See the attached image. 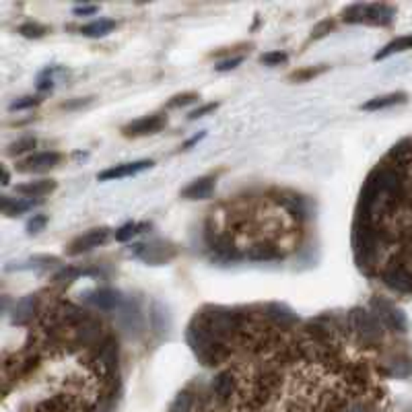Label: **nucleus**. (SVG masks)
<instances>
[{"label": "nucleus", "instance_id": "a878e982", "mask_svg": "<svg viewBox=\"0 0 412 412\" xmlns=\"http://www.w3.org/2000/svg\"><path fill=\"white\" fill-rule=\"evenodd\" d=\"M241 62H243V56H233V58L221 62V64L217 66V70H219V72H227V70H233L235 66H239Z\"/></svg>", "mask_w": 412, "mask_h": 412}, {"label": "nucleus", "instance_id": "f257e3e1", "mask_svg": "<svg viewBox=\"0 0 412 412\" xmlns=\"http://www.w3.org/2000/svg\"><path fill=\"white\" fill-rule=\"evenodd\" d=\"M349 326L351 332H355L365 347H376L386 330L382 320L369 310H353L349 316Z\"/></svg>", "mask_w": 412, "mask_h": 412}, {"label": "nucleus", "instance_id": "4468645a", "mask_svg": "<svg viewBox=\"0 0 412 412\" xmlns=\"http://www.w3.org/2000/svg\"><path fill=\"white\" fill-rule=\"evenodd\" d=\"M406 101V95L404 93H390V95H384V97H376L371 101H367L363 105L365 111H376V109H384V107H392V105H398V103H404Z\"/></svg>", "mask_w": 412, "mask_h": 412}, {"label": "nucleus", "instance_id": "393cba45", "mask_svg": "<svg viewBox=\"0 0 412 412\" xmlns=\"http://www.w3.org/2000/svg\"><path fill=\"white\" fill-rule=\"evenodd\" d=\"M45 223H47V219H45L43 215H35V217L27 223V229H29V233H37V231H41V229L45 227Z\"/></svg>", "mask_w": 412, "mask_h": 412}, {"label": "nucleus", "instance_id": "1a4fd4ad", "mask_svg": "<svg viewBox=\"0 0 412 412\" xmlns=\"http://www.w3.org/2000/svg\"><path fill=\"white\" fill-rule=\"evenodd\" d=\"M175 252H167L165 243H140V246H134V256L142 258L144 262L149 264H161V262H167L169 258H173Z\"/></svg>", "mask_w": 412, "mask_h": 412}, {"label": "nucleus", "instance_id": "9b49d317", "mask_svg": "<svg viewBox=\"0 0 412 412\" xmlns=\"http://www.w3.org/2000/svg\"><path fill=\"white\" fill-rule=\"evenodd\" d=\"M213 190H215V177H200V180L192 182L182 192V196L190 198V200H198V198H208Z\"/></svg>", "mask_w": 412, "mask_h": 412}, {"label": "nucleus", "instance_id": "cd10ccee", "mask_svg": "<svg viewBox=\"0 0 412 412\" xmlns=\"http://www.w3.org/2000/svg\"><path fill=\"white\" fill-rule=\"evenodd\" d=\"M322 70H324V68H316V70H314V68H307V70H303V72H293L291 78H293V80H305V78H312V76L320 74Z\"/></svg>", "mask_w": 412, "mask_h": 412}, {"label": "nucleus", "instance_id": "aec40b11", "mask_svg": "<svg viewBox=\"0 0 412 412\" xmlns=\"http://www.w3.org/2000/svg\"><path fill=\"white\" fill-rule=\"evenodd\" d=\"M200 97L196 95V93H182V95H175L169 103H167V107L169 109H175V107H184V105H188V103H194V101H198Z\"/></svg>", "mask_w": 412, "mask_h": 412}, {"label": "nucleus", "instance_id": "bb28decb", "mask_svg": "<svg viewBox=\"0 0 412 412\" xmlns=\"http://www.w3.org/2000/svg\"><path fill=\"white\" fill-rule=\"evenodd\" d=\"M215 109H217V103H206V105L194 109V111L190 113V120H198V118H202V116H206V113H210V111H215Z\"/></svg>", "mask_w": 412, "mask_h": 412}, {"label": "nucleus", "instance_id": "20e7f679", "mask_svg": "<svg viewBox=\"0 0 412 412\" xmlns=\"http://www.w3.org/2000/svg\"><path fill=\"white\" fill-rule=\"evenodd\" d=\"M60 161V153L56 151H43V153H35L31 157H27L25 161L19 163V171H25V173H39V171H47L52 169L54 165H58Z\"/></svg>", "mask_w": 412, "mask_h": 412}, {"label": "nucleus", "instance_id": "dca6fc26", "mask_svg": "<svg viewBox=\"0 0 412 412\" xmlns=\"http://www.w3.org/2000/svg\"><path fill=\"white\" fill-rule=\"evenodd\" d=\"M404 50H412V35H404V37H398L394 39L392 43H388L382 52L376 54V60H382V58H388L396 52H404Z\"/></svg>", "mask_w": 412, "mask_h": 412}, {"label": "nucleus", "instance_id": "b1692460", "mask_svg": "<svg viewBox=\"0 0 412 412\" xmlns=\"http://www.w3.org/2000/svg\"><path fill=\"white\" fill-rule=\"evenodd\" d=\"M376 404H378L376 400H361L349 406L345 412H376Z\"/></svg>", "mask_w": 412, "mask_h": 412}, {"label": "nucleus", "instance_id": "6ab92c4d", "mask_svg": "<svg viewBox=\"0 0 412 412\" xmlns=\"http://www.w3.org/2000/svg\"><path fill=\"white\" fill-rule=\"evenodd\" d=\"M19 33L25 35V37H41L47 33V29L43 25H37V23H25L19 27Z\"/></svg>", "mask_w": 412, "mask_h": 412}, {"label": "nucleus", "instance_id": "f8f14e48", "mask_svg": "<svg viewBox=\"0 0 412 412\" xmlns=\"http://www.w3.org/2000/svg\"><path fill=\"white\" fill-rule=\"evenodd\" d=\"M35 303H37V299H35L33 295L21 299V301L14 305L12 322H14V324H27V322H31L33 316H35Z\"/></svg>", "mask_w": 412, "mask_h": 412}, {"label": "nucleus", "instance_id": "ddd939ff", "mask_svg": "<svg viewBox=\"0 0 412 412\" xmlns=\"http://www.w3.org/2000/svg\"><path fill=\"white\" fill-rule=\"evenodd\" d=\"M37 204H41V200H33V198H17V200L4 198V200H2V208H4V213L10 215V217L23 215V213L31 210V208L37 206Z\"/></svg>", "mask_w": 412, "mask_h": 412}, {"label": "nucleus", "instance_id": "412c9836", "mask_svg": "<svg viewBox=\"0 0 412 412\" xmlns=\"http://www.w3.org/2000/svg\"><path fill=\"white\" fill-rule=\"evenodd\" d=\"M80 274H85V270H80V268H64V270H60L56 277H54V281L56 283H72L74 279H78Z\"/></svg>", "mask_w": 412, "mask_h": 412}, {"label": "nucleus", "instance_id": "2eb2a0df", "mask_svg": "<svg viewBox=\"0 0 412 412\" xmlns=\"http://www.w3.org/2000/svg\"><path fill=\"white\" fill-rule=\"evenodd\" d=\"M113 27H116L113 21H109V19H99V21H93V23H89V25H83V27H80V33L87 35V37H103V35L111 33Z\"/></svg>", "mask_w": 412, "mask_h": 412}, {"label": "nucleus", "instance_id": "c85d7f7f", "mask_svg": "<svg viewBox=\"0 0 412 412\" xmlns=\"http://www.w3.org/2000/svg\"><path fill=\"white\" fill-rule=\"evenodd\" d=\"M334 25H332V21H324V23H320L316 29H314V37H322V35H326V31H330Z\"/></svg>", "mask_w": 412, "mask_h": 412}, {"label": "nucleus", "instance_id": "9d476101", "mask_svg": "<svg viewBox=\"0 0 412 412\" xmlns=\"http://www.w3.org/2000/svg\"><path fill=\"white\" fill-rule=\"evenodd\" d=\"M54 188H56L54 180H35V182H27V184L17 186V192L21 196H25V198L41 200L43 196H47L50 192H54Z\"/></svg>", "mask_w": 412, "mask_h": 412}, {"label": "nucleus", "instance_id": "a211bd4d", "mask_svg": "<svg viewBox=\"0 0 412 412\" xmlns=\"http://www.w3.org/2000/svg\"><path fill=\"white\" fill-rule=\"evenodd\" d=\"M35 144H37V140H35L33 136L21 138V140L12 142V144L8 147V155H21V153H27V151L35 149Z\"/></svg>", "mask_w": 412, "mask_h": 412}, {"label": "nucleus", "instance_id": "7ed1b4c3", "mask_svg": "<svg viewBox=\"0 0 412 412\" xmlns=\"http://www.w3.org/2000/svg\"><path fill=\"white\" fill-rule=\"evenodd\" d=\"M371 312L382 320V324L392 330V332H400L404 334L409 330V320L404 316L402 310H398L396 305H392L390 301H384V299H373L371 301Z\"/></svg>", "mask_w": 412, "mask_h": 412}, {"label": "nucleus", "instance_id": "4be33fe9", "mask_svg": "<svg viewBox=\"0 0 412 412\" xmlns=\"http://www.w3.org/2000/svg\"><path fill=\"white\" fill-rule=\"evenodd\" d=\"M260 60H262V64H266V66H279V64L287 62V54H285V52H270V54H264Z\"/></svg>", "mask_w": 412, "mask_h": 412}, {"label": "nucleus", "instance_id": "7c9ffc66", "mask_svg": "<svg viewBox=\"0 0 412 412\" xmlns=\"http://www.w3.org/2000/svg\"><path fill=\"white\" fill-rule=\"evenodd\" d=\"M2 180H4L2 184H4V186H8V171H4V177H2Z\"/></svg>", "mask_w": 412, "mask_h": 412}, {"label": "nucleus", "instance_id": "5701e85b", "mask_svg": "<svg viewBox=\"0 0 412 412\" xmlns=\"http://www.w3.org/2000/svg\"><path fill=\"white\" fill-rule=\"evenodd\" d=\"M33 105H37V99H35V97H21V99L12 101L8 109H10V111H21V109H29V107H33Z\"/></svg>", "mask_w": 412, "mask_h": 412}, {"label": "nucleus", "instance_id": "39448f33", "mask_svg": "<svg viewBox=\"0 0 412 412\" xmlns=\"http://www.w3.org/2000/svg\"><path fill=\"white\" fill-rule=\"evenodd\" d=\"M165 126V116L161 113H153V116H144L132 124H128L124 128L126 136H147V134H155Z\"/></svg>", "mask_w": 412, "mask_h": 412}, {"label": "nucleus", "instance_id": "f03ea898", "mask_svg": "<svg viewBox=\"0 0 412 412\" xmlns=\"http://www.w3.org/2000/svg\"><path fill=\"white\" fill-rule=\"evenodd\" d=\"M396 10L386 4H353L345 10L347 23H367V25H390Z\"/></svg>", "mask_w": 412, "mask_h": 412}, {"label": "nucleus", "instance_id": "c756f323", "mask_svg": "<svg viewBox=\"0 0 412 412\" xmlns=\"http://www.w3.org/2000/svg\"><path fill=\"white\" fill-rule=\"evenodd\" d=\"M74 12L76 14H93V12H97V6H78V8H74Z\"/></svg>", "mask_w": 412, "mask_h": 412}, {"label": "nucleus", "instance_id": "6e6552de", "mask_svg": "<svg viewBox=\"0 0 412 412\" xmlns=\"http://www.w3.org/2000/svg\"><path fill=\"white\" fill-rule=\"evenodd\" d=\"M85 301L91 303L93 307L97 310H103V312H111V310H120L124 303H122V297L118 291H111V289H97V291H91L85 295Z\"/></svg>", "mask_w": 412, "mask_h": 412}, {"label": "nucleus", "instance_id": "f3484780", "mask_svg": "<svg viewBox=\"0 0 412 412\" xmlns=\"http://www.w3.org/2000/svg\"><path fill=\"white\" fill-rule=\"evenodd\" d=\"M149 227H151L149 223H126L124 227H120V229L116 231V239H118V241H128V239H132L134 235L147 231Z\"/></svg>", "mask_w": 412, "mask_h": 412}, {"label": "nucleus", "instance_id": "0eeeda50", "mask_svg": "<svg viewBox=\"0 0 412 412\" xmlns=\"http://www.w3.org/2000/svg\"><path fill=\"white\" fill-rule=\"evenodd\" d=\"M107 237H109V231H107V229H103V227H101V229H93V231H89V233L76 237V239L70 243L68 254L76 256V254L89 252V250H93V248H99V246H103V243L107 241Z\"/></svg>", "mask_w": 412, "mask_h": 412}, {"label": "nucleus", "instance_id": "423d86ee", "mask_svg": "<svg viewBox=\"0 0 412 412\" xmlns=\"http://www.w3.org/2000/svg\"><path fill=\"white\" fill-rule=\"evenodd\" d=\"M153 167V161L151 159H142V161H134V163H122V165H113L105 171H101L97 177L101 182H109V180H122V177H128V175H136L144 169Z\"/></svg>", "mask_w": 412, "mask_h": 412}]
</instances>
